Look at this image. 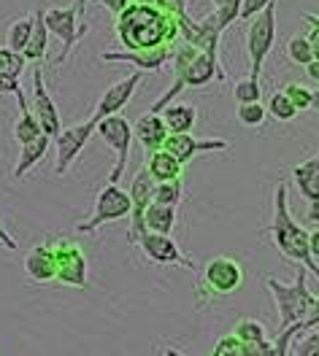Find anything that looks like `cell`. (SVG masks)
<instances>
[{
    "instance_id": "obj_1",
    "label": "cell",
    "mask_w": 319,
    "mask_h": 356,
    "mask_svg": "<svg viewBox=\"0 0 319 356\" xmlns=\"http://www.w3.org/2000/svg\"><path fill=\"white\" fill-rule=\"evenodd\" d=\"M114 30L125 51H168L179 38V17L173 8L130 0L116 14Z\"/></svg>"
},
{
    "instance_id": "obj_2",
    "label": "cell",
    "mask_w": 319,
    "mask_h": 356,
    "mask_svg": "<svg viewBox=\"0 0 319 356\" xmlns=\"http://www.w3.org/2000/svg\"><path fill=\"white\" fill-rule=\"evenodd\" d=\"M171 60H173V84L165 89L157 97V103L149 108L152 113H160L162 108L171 106L173 97H179V92L184 89H195V87H205L208 81H228V70L222 67L219 60L208 57L203 51H198L195 46L189 44H179L171 49Z\"/></svg>"
},
{
    "instance_id": "obj_3",
    "label": "cell",
    "mask_w": 319,
    "mask_h": 356,
    "mask_svg": "<svg viewBox=\"0 0 319 356\" xmlns=\"http://www.w3.org/2000/svg\"><path fill=\"white\" fill-rule=\"evenodd\" d=\"M265 235L274 238V245L279 248V254H284L297 267H306L309 273H314V278L319 281V262L311 257V248H309V229L300 227L293 219V213H290V197H287V184L284 181L276 184L274 222L265 227Z\"/></svg>"
},
{
    "instance_id": "obj_4",
    "label": "cell",
    "mask_w": 319,
    "mask_h": 356,
    "mask_svg": "<svg viewBox=\"0 0 319 356\" xmlns=\"http://www.w3.org/2000/svg\"><path fill=\"white\" fill-rule=\"evenodd\" d=\"M265 286L274 297L276 313H279V332L290 330L300 324L306 318V313L314 302V291H309V270L306 267H297V275L293 284H284V281H276L274 275L265 278Z\"/></svg>"
},
{
    "instance_id": "obj_5",
    "label": "cell",
    "mask_w": 319,
    "mask_h": 356,
    "mask_svg": "<svg viewBox=\"0 0 319 356\" xmlns=\"http://www.w3.org/2000/svg\"><path fill=\"white\" fill-rule=\"evenodd\" d=\"M90 0H73L70 6H52L44 8V24L49 30V35H54L60 41V57L57 63H68V57L73 54V49L79 41L87 38L90 24L81 22V11L87 8Z\"/></svg>"
},
{
    "instance_id": "obj_6",
    "label": "cell",
    "mask_w": 319,
    "mask_h": 356,
    "mask_svg": "<svg viewBox=\"0 0 319 356\" xmlns=\"http://www.w3.org/2000/svg\"><path fill=\"white\" fill-rule=\"evenodd\" d=\"M244 265L233 257H211L198 278V305L205 308L214 297H228L244 286Z\"/></svg>"
},
{
    "instance_id": "obj_7",
    "label": "cell",
    "mask_w": 319,
    "mask_h": 356,
    "mask_svg": "<svg viewBox=\"0 0 319 356\" xmlns=\"http://www.w3.org/2000/svg\"><path fill=\"white\" fill-rule=\"evenodd\" d=\"M276 11H279V3L274 0L247 24L244 41H247V54H249V79H257V81L276 44Z\"/></svg>"
},
{
    "instance_id": "obj_8",
    "label": "cell",
    "mask_w": 319,
    "mask_h": 356,
    "mask_svg": "<svg viewBox=\"0 0 319 356\" xmlns=\"http://www.w3.org/2000/svg\"><path fill=\"white\" fill-rule=\"evenodd\" d=\"M125 216H130V195H127L119 184H106V186L98 192V197H95L92 216L76 224V232L92 235V232H98L100 227H106V224H111V222H119V219H125Z\"/></svg>"
},
{
    "instance_id": "obj_9",
    "label": "cell",
    "mask_w": 319,
    "mask_h": 356,
    "mask_svg": "<svg viewBox=\"0 0 319 356\" xmlns=\"http://www.w3.org/2000/svg\"><path fill=\"white\" fill-rule=\"evenodd\" d=\"M52 251H54V259H57V284L63 286H73V289H87L90 286V278H87V257L81 251V245L68 241V238H57V235H49L46 238Z\"/></svg>"
},
{
    "instance_id": "obj_10",
    "label": "cell",
    "mask_w": 319,
    "mask_h": 356,
    "mask_svg": "<svg viewBox=\"0 0 319 356\" xmlns=\"http://www.w3.org/2000/svg\"><path fill=\"white\" fill-rule=\"evenodd\" d=\"M95 133H98V138L106 146H111L116 154V162L106 184H119V178L125 176V170H127V156H130V146H133V124L122 113H116V116H109V119L98 122Z\"/></svg>"
},
{
    "instance_id": "obj_11",
    "label": "cell",
    "mask_w": 319,
    "mask_h": 356,
    "mask_svg": "<svg viewBox=\"0 0 319 356\" xmlns=\"http://www.w3.org/2000/svg\"><path fill=\"white\" fill-rule=\"evenodd\" d=\"M92 135H95V124L90 119L60 130V135L52 140L54 152H57V156H54V176H68L70 165L76 162V156L84 152V146H87V140Z\"/></svg>"
},
{
    "instance_id": "obj_12",
    "label": "cell",
    "mask_w": 319,
    "mask_h": 356,
    "mask_svg": "<svg viewBox=\"0 0 319 356\" xmlns=\"http://www.w3.org/2000/svg\"><path fill=\"white\" fill-rule=\"evenodd\" d=\"M33 70V92H30V108L36 113L38 124L44 135H49L52 140L60 135L63 124H60V113H57V106L49 95V87H46V79H44V65H30Z\"/></svg>"
},
{
    "instance_id": "obj_13",
    "label": "cell",
    "mask_w": 319,
    "mask_h": 356,
    "mask_svg": "<svg viewBox=\"0 0 319 356\" xmlns=\"http://www.w3.org/2000/svg\"><path fill=\"white\" fill-rule=\"evenodd\" d=\"M141 79H143V73H141V70H133L127 79H122V81H116V84H111V87L106 89V92L98 97L95 111L90 113L92 124L98 127V122H103V119H109V116L122 113V108H125V106L133 100V95H136Z\"/></svg>"
},
{
    "instance_id": "obj_14",
    "label": "cell",
    "mask_w": 319,
    "mask_h": 356,
    "mask_svg": "<svg viewBox=\"0 0 319 356\" xmlns=\"http://www.w3.org/2000/svg\"><path fill=\"white\" fill-rule=\"evenodd\" d=\"M152 189H155V181L149 178L146 168H138L133 181H130V232H127V241L136 245L138 238L146 232V224H143V216H146V208L152 205Z\"/></svg>"
},
{
    "instance_id": "obj_15",
    "label": "cell",
    "mask_w": 319,
    "mask_h": 356,
    "mask_svg": "<svg viewBox=\"0 0 319 356\" xmlns=\"http://www.w3.org/2000/svg\"><path fill=\"white\" fill-rule=\"evenodd\" d=\"M143 257L157 262V265H182L187 270H195L192 259L184 257V251L179 248V243L173 241V235H157V232H143L138 238V243Z\"/></svg>"
},
{
    "instance_id": "obj_16",
    "label": "cell",
    "mask_w": 319,
    "mask_h": 356,
    "mask_svg": "<svg viewBox=\"0 0 319 356\" xmlns=\"http://www.w3.org/2000/svg\"><path fill=\"white\" fill-rule=\"evenodd\" d=\"M162 149H165V152H171V154L176 156L182 165H187V162H192L198 154H208V152H228L230 140H225V138H195L192 133L168 135V140H165V146H162Z\"/></svg>"
},
{
    "instance_id": "obj_17",
    "label": "cell",
    "mask_w": 319,
    "mask_h": 356,
    "mask_svg": "<svg viewBox=\"0 0 319 356\" xmlns=\"http://www.w3.org/2000/svg\"><path fill=\"white\" fill-rule=\"evenodd\" d=\"M293 184L309 205V222L319 224V152L293 168Z\"/></svg>"
},
{
    "instance_id": "obj_18",
    "label": "cell",
    "mask_w": 319,
    "mask_h": 356,
    "mask_svg": "<svg viewBox=\"0 0 319 356\" xmlns=\"http://www.w3.org/2000/svg\"><path fill=\"white\" fill-rule=\"evenodd\" d=\"M24 275L33 284H54L57 278V259L49 241L36 243L27 254H24Z\"/></svg>"
},
{
    "instance_id": "obj_19",
    "label": "cell",
    "mask_w": 319,
    "mask_h": 356,
    "mask_svg": "<svg viewBox=\"0 0 319 356\" xmlns=\"http://www.w3.org/2000/svg\"><path fill=\"white\" fill-rule=\"evenodd\" d=\"M168 127H165V122H162V116L160 113H141L136 119V124H133V140L141 143V149L143 152H157L165 146V140H168Z\"/></svg>"
},
{
    "instance_id": "obj_20",
    "label": "cell",
    "mask_w": 319,
    "mask_h": 356,
    "mask_svg": "<svg viewBox=\"0 0 319 356\" xmlns=\"http://www.w3.org/2000/svg\"><path fill=\"white\" fill-rule=\"evenodd\" d=\"M103 63H130L141 73H157L160 67L171 60V49L168 51H103L100 54Z\"/></svg>"
},
{
    "instance_id": "obj_21",
    "label": "cell",
    "mask_w": 319,
    "mask_h": 356,
    "mask_svg": "<svg viewBox=\"0 0 319 356\" xmlns=\"http://www.w3.org/2000/svg\"><path fill=\"white\" fill-rule=\"evenodd\" d=\"M143 168H146V173H149V178H152L155 184H162V181H176V178H182V170H184L182 162L171 154V152H165V149L146 152Z\"/></svg>"
},
{
    "instance_id": "obj_22",
    "label": "cell",
    "mask_w": 319,
    "mask_h": 356,
    "mask_svg": "<svg viewBox=\"0 0 319 356\" xmlns=\"http://www.w3.org/2000/svg\"><path fill=\"white\" fill-rule=\"evenodd\" d=\"M46 51H49V30L44 24V11H36L33 14V33H30V41L24 46L22 57L27 65H44Z\"/></svg>"
},
{
    "instance_id": "obj_23",
    "label": "cell",
    "mask_w": 319,
    "mask_h": 356,
    "mask_svg": "<svg viewBox=\"0 0 319 356\" xmlns=\"http://www.w3.org/2000/svg\"><path fill=\"white\" fill-rule=\"evenodd\" d=\"M160 116H162L171 135H187L192 133V127L198 122V108L189 106V103H171L168 108L160 111Z\"/></svg>"
},
{
    "instance_id": "obj_24",
    "label": "cell",
    "mask_w": 319,
    "mask_h": 356,
    "mask_svg": "<svg viewBox=\"0 0 319 356\" xmlns=\"http://www.w3.org/2000/svg\"><path fill=\"white\" fill-rule=\"evenodd\" d=\"M17 103H20V119L14 122V138H17L20 146H24V143H33L36 138H41L44 130H41L36 113H33V108H30V100L24 97L22 89L17 92Z\"/></svg>"
},
{
    "instance_id": "obj_25",
    "label": "cell",
    "mask_w": 319,
    "mask_h": 356,
    "mask_svg": "<svg viewBox=\"0 0 319 356\" xmlns=\"http://www.w3.org/2000/svg\"><path fill=\"white\" fill-rule=\"evenodd\" d=\"M49 146H52V138H49V135H41V138H36L33 143L20 146V156H17V165H14V173H11V176L17 178V181H22V178L44 159L46 152H49Z\"/></svg>"
},
{
    "instance_id": "obj_26",
    "label": "cell",
    "mask_w": 319,
    "mask_h": 356,
    "mask_svg": "<svg viewBox=\"0 0 319 356\" xmlns=\"http://www.w3.org/2000/svg\"><path fill=\"white\" fill-rule=\"evenodd\" d=\"M143 224H146V232L171 235V232H173V227H176V208H171V205H160V202H152V205L146 208Z\"/></svg>"
},
{
    "instance_id": "obj_27",
    "label": "cell",
    "mask_w": 319,
    "mask_h": 356,
    "mask_svg": "<svg viewBox=\"0 0 319 356\" xmlns=\"http://www.w3.org/2000/svg\"><path fill=\"white\" fill-rule=\"evenodd\" d=\"M30 33H33V14L14 19L6 30V49H11L14 54H22L27 41H30Z\"/></svg>"
},
{
    "instance_id": "obj_28",
    "label": "cell",
    "mask_w": 319,
    "mask_h": 356,
    "mask_svg": "<svg viewBox=\"0 0 319 356\" xmlns=\"http://www.w3.org/2000/svg\"><path fill=\"white\" fill-rule=\"evenodd\" d=\"M182 200H184V181H182V178L155 184V189H152V202L171 205V208H179V205H182Z\"/></svg>"
},
{
    "instance_id": "obj_29",
    "label": "cell",
    "mask_w": 319,
    "mask_h": 356,
    "mask_svg": "<svg viewBox=\"0 0 319 356\" xmlns=\"http://www.w3.org/2000/svg\"><path fill=\"white\" fill-rule=\"evenodd\" d=\"M284 51H287V57H290L293 65L306 67L309 63H314V46H311V41H309L306 33L293 35V38L287 41V46H284Z\"/></svg>"
},
{
    "instance_id": "obj_30",
    "label": "cell",
    "mask_w": 319,
    "mask_h": 356,
    "mask_svg": "<svg viewBox=\"0 0 319 356\" xmlns=\"http://www.w3.org/2000/svg\"><path fill=\"white\" fill-rule=\"evenodd\" d=\"M235 340L238 343H244V346H260V343H268V332H265V327L260 324V321H254V318H244V321H238L235 324Z\"/></svg>"
},
{
    "instance_id": "obj_31",
    "label": "cell",
    "mask_w": 319,
    "mask_h": 356,
    "mask_svg": "<svg viewBox=\"0 0 319 356\" xmlns=\"http://www.w3.org/2000/svg\"><path fill=\"white\" fill-rule=\"evenodd\" d=\"M265 111H268V116L276 119V122H293L297 116V108L290 103V97H287L281 89L271 92V97H268V103H265Z\"/></svg>"
},
{
    "instance_id": "obj_32",
    "label": "cell",
    "mask_w": 319,
    "mask_h": 356,
    "mask_svg": "<svg viewBox=\"0 0 319 356\" xmlns=\"http://www.w3.org/2000/svg\"><path fill=\"white\" fill-rule=\"evenodd\" d=\"M214 3V17H217V24H219V30L225 33L230 24L235 22V19H241V3L244 0H211Z\"/></svg>"
},
{
    "instance_id": "obj_33",
    "label": "cell",
    "mask_w": 319,
    "mask_h": 356,
    "mask_svg": "<svg viewBox=\"0 0 319 356\" xmlns=\"http://www.w3.org/2000/svg\"><path fill=\"white\" fill-rule=\"evenodd\" d=\"M233 97H235V103L238 106H247V103H260V97H263V87H260V81L257 79H241V81H235V87H233Z\"/></svg>"
},
{
    "instance_id": "obj_34",
    "label": "cell",
    "mask_w": 319,
    "mask_h": 356,
    "mask_svg": "<svg viewBox=\"0 0 319 356\" xmlns=\"http://www.w3.org/2000/svg\"><path fill=\"white\" fill-rule=\"evenodd\" d=\"M265 119H268V111H265L263 100H260V103L238 106V122H241L244 127H263V124H265Z\"/></svg>"
},
{
    "instance_id": "obj_35",
    "label": "cell",
    "mask_w": 319,
    "mask_h": 356,
    "mask_svg": "<svg viewBox=\"0 0 319 356\" xmlns=\"http://www.w3.org/2000/svg\"><path fill=\"white\" fill-rule=\"evenodd\" d=\"M27 67L22 54H14L11 49H6V46H0V73L3 76H11V79H20L22 76V70Z\"/></svg>"
},
{
    "instance_id": "obj_36",
    "label": "cell",
    "mask_w": 319,
    "mask_h": 356,
    "mask_svg": "<svg viewBox=\"0 0 319 356\" xmlns=\"http://www.w3.org/2000/svg\"><path fill=\"white\" fill-rule=\"evenodd\" d=\"M281 92L290 97V103L297 108V113L309 111V108H311V89H309V87H303V84H297V81H290V84L281 89Z\"/></svg>"
},
{
    "instance_id": "obj_37",
    "label": "cell",
    "mask_w": 319,
    "mask_h": 356,
    "mask_svg": "<svg viewBox=\"0 0 319 356\" xmlns=\"http://www.w3.org/2000/svg\"><path fill=\"white\" fill-rule=\"evenodd\" d=\"M295 356H319V327L309 330L295 346Z\"/></svg>"
},
{
    "instance_id": "obj_38",
    "label": "cell",
    "mask_w": 319,
    "mask_h": 356,
    "mask_svg": "<svg viewBox=\"0 0 319 356\" xmlns=\"http://www.w3.org/2000/svg\"><path fill=\"white\" fill-rule=\"evenodd\" d=\"M268 3H274V0H244V3H241V19L249 22L251 17H257Z\"/></svg>"
},
{
    "instance_id": "obj_39",
    "label": "cell",
    "mask_w": 319,
    "mask_h": 356,
    "mask_svg": "<svg viewBox=\"0 0 319 356\" xmlns=\"http://www.w3.org/2000/svg\"><path fill=\"white\" fill-rule=\"evenodd\" d=\"M22 89L20 79H11V76H3L0 73V95H17Z\"/></svg>"
},
{
    "instance_id": "obj_40",
    "label": "cell",
    "mask_w": 319,
    "mask_h": 356,
    "mask_svg": "<svg viewBox=\"0 0 319 356\" xmlns=\"http://www.w3.org/2000/svg\"><path fill=\"white\" fill-rule=\"evenodd\" d=\"M0 243H3V248H8V251H17L20 245H17V241L8 235V229L3 227V222H0Z\"/></svg>"
},
{
    "instance_id": "obj_41",
    "label": "cell",
    "mask_w": 319,
    "mask_h": 356,
    "mask_svg": "<svg viewBox=\"0 0 319 356\" xmlns=\"http://www.w3.org/2000/svg\"><path fill=\"white\" fill-rule=\"evenodd\" d=\"M303 19H306V24H309L306 35H317V33H319V14H306Z\"/></svg>"
},
{
    "instance_id": "obj_42",
    "label": "cell",
    "mask_w": 319,
    "mask_h": 356,
    "mask_svg": "<svg viewBox=\"0 0 319 356\" xmlns=\"http://www.w3.org/2000/svg\"><path fill=\"white\" fill-rule=\"evenodd\" d=\"M309 248H311V257L319 262V229L309 232Z\"/></svg>"
},
{
    "instance_id": "obj_43",
    "label": "cell",
    "mask_w": 319,
    "mask_h": 356,
    "mask_svg": "<svg viewBox=\"0 0 319 356\" xmlns=\"http://www.w3.org/2000/svg\"><path fill=\"white\" fill-rule=\"evenodd\" d=\"M306 76H309L314 84H319V60H314V63L306 65Z\"/></svg>"
},
{
    "instance_id": "obj_44",
    "label": "cell",
    "mask_w": 319,
    "mask_h": 356,
    "mask_svg": "<svg viewBox=\"0 0 319 356\" xmlns=\"http://www.w3.org/2000/svg\"><path fill=\"white\" fill-rule=\"evenodd\" d=\"M168 6L176 11V17H182V14H187V0H168Z\"/></svg>"
},
{
    "instance_id": "obj_45",
    "label": "cell",
    "mask_w": 319,
    "mask_h": 356,
    "mask_svg": "<svg viewBox=\"0 0 319 356\" xmlns=\"http://www.w3.org/2000/svg\"><path fill=\"white\" fill-rule=\"evenodd\" d=\"M309 41H311V46H314V60H319V33L317 35H309Z\"/></svg>"
},
{
    "instance_id": "obj_46",
    "label": "cell",
    "mask_w": 319,
    "mask_h": 356,
    "mask_svg": "<svg viewBox=\"0 0 319 356\" xmlns=\"http://www.w3.org/2000/svg\"><path fill=\"white\" fill-rule=\"evenodd\" d=\"M311 108H314V111H319V89H314V92H311Z\"/></svg>"
},
{
    "instance_id": "obj_47",
    "label": "cell",
    "mask_w": 319,
    "mask_h": 356,
    "mask_svg": "<svg viewBox=\"0 0 319 356\" xmlns=\"http://www.w3.org/2000/svg\"><path fill=\"white\" fill-rule=\"evenodd\" d=\"M162 354H165V356H187V354H182V351H176V348H165Z\"/></svg>"
}]
</instances>
